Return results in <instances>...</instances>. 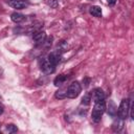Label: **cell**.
Returning <instances> with one entry per match:
<instances>
[{
  "label": "cell",
  "instance_id": "d6986e66",
  "mask_svg": "<svg viewBox=\"0 0 134 134\" xmlns=\"http://www.w3.org/2000/svg\"><path fill=\"white\" fill-rule=\"evenodd\" d=\"M107 2H108L109 5H114L115 2H116V0H107Z\"/></svg>",
  "mask_w": 134,
  "mask_h": 134
},
{
  "label": "cell",
  "instance_id": "277c9868",
  "mask_svg": "<svg viewBox=\"0 0 134 134\" xmlns=\"http://www.w3.org/2000/svg\"><path fill=\"white\" fill-rule=\"evenodd\" d=\"M8 4L17 9H23L25 7H27L28 5V1L27 0H8Z\"/></svg>",
  "mask_w": 134,
  "mask_h": 134
},
{
  "label": "cell",
  "instance_id": "e0dca14e",
  "mask_svg": "<svg viewBox=\"0 0 134 134\" xmlns=\"http://www.w3.org/2000/svg\"><path fill=\"white\" fill-rule=\"evenodd\" d=\"M47 3H48V5H49L50 7H52V8H55V7H58V5H59L58 0H48Z\"/></svg>",
  "mask_w": 134,
  "mask_h": 134
},
{
  "label": "cell",
  "instance_id": "5bb4252c",
  "mask_svg": "<svg viewBox=\"0 0 134 134\" xmlns=\"http://www.w3.org/2000/svg\"><path fill=\"white\" fill-rule=\"evenodd\" d=\"M116 111H117V108L114 105V103L113 102H109V105H108V113L111 116H114L116 114Z\"/></svg>",
  "mask_w": 134,
  "mask_h": 134
},
{
  "label": "cell",
  "instance_id": "4fadbf2b",
  "mask_svg": "<svg viewBox=\"0 0 134 134\" xmlns=\"http://www.w3.org/2000/svg\"><path fill=\"white\" fill-rule=\"evenodd\" d=\"M102 115H103V113L102 112H99V111H96V110H92V113H91V118H92V120L94 121V122H98L99 120H100V118H102Z\"/></svg>",
  "mask_w": 134,
  "mask_h": 134
},
{
  "label": "cell",
  "instance_id": "52a82bcc",
  "mask_svg": "<svg viewBox=\"0 0 134 134\" xmlns=\"http://www.w3.org/2000/svg\"><path fill=\"white\" fill-rule=\"evenodd\" d=\"M60 58H61L60 53H59L58 51H54V52H51V53H49V54H48L47 60H48V61H49L51 64H53V65L55 66V65L59 63Z\"/></svg>",
  "mask_w": 134,
  "mask_h": 134
},
{
  "label": "cell",
  "instance_id": "9a60e30c",
  "mask_svg": "<svg viewBox=\"0 0 134 134\" xmlns=\"http://www.w3.org/2000/svg\"><path fill=\"white\" fill-rule=\"evenodd\" d=\"M90 100H91V97H90V95L89 94H86V95H84L83 96V98H82V105H86V106H88L89 104H90Z\"/></svg>",
  "mask_w": 134,
  "mask_h": 134
},
{
  "label": "cell",
  "instance_id": "8fae6325",
  "mask_svg": "<svg viewBox=\"0 0 134 134\" xmlns=\"http://www.w3.org/2000/svg\"><path fill=\"white\" fill-rule=\"evenodd\" d=\"M67 79H68L67 75H65V74H60V75H58V76L54 79L53 84H54L55 86H61L62 84H64V83L67 81Z\"/></svg>",
  "mask_w": 134,
  "mask_h": 134
},
{
  "label": "cell",
  "instance_id": "ba28073f",
  "mask_svg": "<svg viewBox=\"0 0 134 134\" xmlns=\"http://www.w3.org/2000/svg\"><path fill=\"white\" fill-rule=\"evenodd\" d=\"M93 109L96 110V111H99V112L104 113L105 110H106V104H105V100H104V99L96 100L95 104H94V108H93Z\"/></svg>",
  "mask_w": 134,
  "mask_h": 134
},
{
  "label": "cell",
  "instance_id": "30bf717a",
  "mask_svg": "<svg viewBox=\"0 0 134 134\" xmlns=\"http://www.w3.org/2000/svg\"><path fill=\"white\" fill-rule=\"evenodd\" d=\"M122 127H124V119H121V118H118V119L115 120V121L113 122V125H112V129H113V131H115V132H119V131L122 129Z\"/></svg>",
  "mask_w": 134,
  "mask_h": 134
},
{
  "label": "cell",
  "instance_id": "7a4b0ae2",
  "mask_svg": "<svg viewBox=\"0 0 134 134\" xmlns=\"http://www.w3.org/2000/svg\"><path fill=\"white\" fill-rule=\"evenodd\" d=\"M81 93V85L79 82H72L68 89L66 90V97L69 98H75Z\"/></svg>",
  "mask_w": 134,
  "mask_h": 134
},
{
  "label": "cell",
  "instance_id": "7c38bea8",
  "mask_svg": "<svg viewBox=\"0 0 134 134\" xmlns=\"http://www.w3.org/2000/svg\"><path fill=\"white\" fill-rule=\"evenodd\" d=\"M89 12H90V14H91L92 16H94V17H100V16H102V8H100L99 6H97V5L91 6Z\"/></svg>",
  "mask_w": 134,
  "mask_h": 134
},
{
  "label": "cell",
  "instance_id": "6da1fadb",
  "mask_svg": "<svg viewBox=\"0 0 134 134\" xmlns=\"http://www.w3.org/2000/svg\"><path fill=\"white\" fill-rule=\"evenodd\" d=\"M129 110H130V100L128 98H124L121 102H120V105L116 111L117 115L119 118L121 119H126L128 117V114H129Z\"/></svg>",
  "mask_w": 134,
  "mask_h": 134
},
{
  "label": "cell",
  "instance_id": "9c48e42d",
  "mask_svg": "<svg viewBox=\"0 0 134 134\" xmlns=\"http://www.w3.org/2000/svg\"><path fill=\"white\" fill-rule=\"evenodd\" d=\"M10 19H12V21H14L15 23H20V22L24 21L25 16L22 15V14H20V13H13V14L10 15Z\"/></svg>",
  "mask_w": 134,
  "mask_h": 134
},
{
  "label": "cell",
  "instance_id": "2e32d148",
  "mask_svg": "<svg viewBox=\"0 0 134 134\" xmlns=\"http://www.w3.org/2000/svg\"><path fill=\"white\" fill-rule=\"evenodd\" d=\"M6 129H7V131H8V132H10V133H15V132H17V131H18V128H17L15 125H13V124L7 125Z\"/></svg>",
  "mask_w": 134,
  "mask_h": 134
},
{
  "label": "cell",
  "instance_id": "8992f818",
  "mask_svg": "<svg viewBox=\"0 0 134 134\" xmlns=\"http://www.w3.org/2000/svg\"><path fill=\"white\" fill-rule=\"evenodd\" d=\"M92 98L94 99V102L96 100H100V99H105V93L100 88H96L93 90L92 92Z\"/></svg>",
  "mask_w": 134,
  "mask_h": 134
},
{
  "label": "cell",
  "instance_id": "5b68a950",
  "mask_svg": "<svg viewBox=\"0 0 134 134\" xmlns=\"http://www.w3.org/2000/svg\"><path fill=\"white\" fill-rule=\"evenodd\" d=\"M45 38H46V34H45L44 30H37L32 34V39L38 44L43 43L45 41Z\"/></svg>",
  "mask_w": 134,
  "mask_h": 134
},
{
  "label": "cell",
  "instance_id": "3957f363",
  "mask_svg": "<svg viewBox=\"0 0 134 134\" xmlns=\"http://www.w3.org/2000/svg\"><path fill=\"white\" fill-rule=\"evenodd\" d=\"M41 70L45 73H52L54 71V65L51 64L47 59H43L41 62Z\"/></svg>",
  "mask_w": 134,
  "mask_h": 134
},
{
  "label": "cell",
  "instance_id": "ac0fdd59",
  "mask_svg": "<svg viewBox=\"0 0 134 134\" xmlns=\"http://www.w3.org/2000/svg\"><path fill=\"white\" fill-rule=\"evenodd\" d=\"M89 82H90L89 77H85V79L83 80V83L85 84V87H88V86H89Z\"/></svg>",
  "mask_w": 134,
  "mask_h": 134
},
{
  "label": "cell",
  "instance_id": "ffe728a7",
  "mask_svg": "<svg viewBox=\"0 0 134 134\" xmlns=\"http://www.w3.org/2000/svg\"><path fill=\"white\" fill-rule=\"evenodd\" d=\"M3 111H4V108H3V106L0 104V115L3 113Z\"/></svg>",
  "mask_w": 134,
  "mask_h": 134
}]
</instances>
